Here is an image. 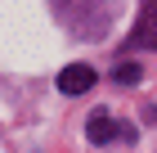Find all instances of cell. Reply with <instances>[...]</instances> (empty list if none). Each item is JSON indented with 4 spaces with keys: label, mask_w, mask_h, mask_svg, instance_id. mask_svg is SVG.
I'll use <instances>...</instances> for the list:
<instances>
[{
    "label": "cell",
    "mask_w": 157,
    "mask_h": 153,
    "mask_svg": "<svg viewBox=\"0 0 157 153\" xmlns=\"http://www.w3.org/2000/svg\"><path fill=\"white\" fill-rule=\"evenodd\" d=\"M112 135H117V126H112V117L99 108V113H90V122H85V140L90 144H108Z\"/></svg>",
    "instance_id": "cell-3"
},
{
    "label": "cell",
    "mask_w": 157,
    "mask_h": 153,
    "mask_svg": "<svg viewBox=\"0 0 157 153\" xmlns=\"http://www.w3.org/2000/svg\"><path fill=\"white\" fill-rule=\"evenodd\" d=\"M157 50V0H139V18H135V32H130V50Z\"/></svg>",
    "instance_id": "cell-1"
},
{
    "label": "cell",
    "mask_w": 157,
    "mask_h": 153,
    "mask_svg": "<svg viewBox=\"0 0 157 153\" xmlns=\"http://www.w3.org/2000/svg\"><path fill=\"white\" fill-rule=\"evenodd\" d=\"M59 90H63V95L94 90V68H90V63H67V68L59 72Z\"/></svg>",
    "instance_id": "cell-2"
},
{
    "label": "cell",
    "mask_w": 157,
    "mask_h": 153,
    "mask_svg": "<svg viewBox=\"0 0 157 153\" xmlns=\"http://www.w3.org/2000/svg\"><path fill=\"white\" fill-rule=\"evenodd\" d=\"M117 81L121 86H139V81H144V68H139V63H121V68H117Z\"/></svg>",
    "instance_id": "cell-4"
}]
</instances>
